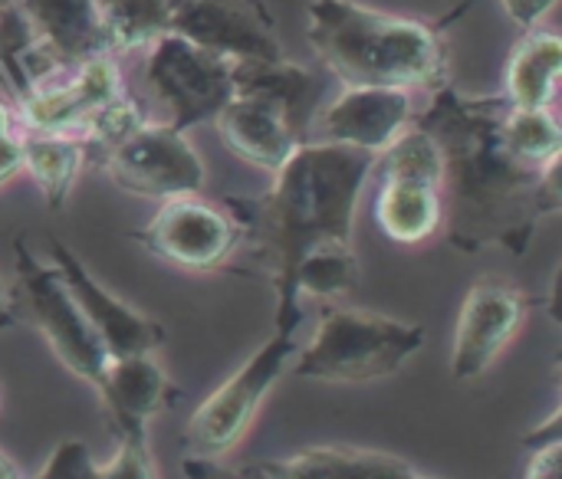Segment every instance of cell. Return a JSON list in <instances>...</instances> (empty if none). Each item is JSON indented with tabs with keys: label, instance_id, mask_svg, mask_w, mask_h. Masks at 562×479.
Instances as JSON below:
<instances>
[{
	"label": "cell",
	"instance_id": "obj_11",
	"mask_svg": "<svg viewBox=\"0 0 562 479\" xmlns=\"http://www.w3.org/2000/svg\"><path fill=\"white\" fill-rule=\"evenodd\" d=\"M125 92L122 76L112 62V53L92 56L76 66H59L23 99L13 112L30 132H56V135H82V128Z\"/></svg>",
	"mask_w": 562,
	"mask_h": 479
},
{
	"label": "cell",
	"instance_id": "obj_23",
	"mask_svg": "<svg viewBox=\"0 0 562 479\" xmlns=\"http://www.w3.org/2000/svg\"><path fill=\"white\" fill-rule=\"evenodd\" d=\"M112 53L151 46L168 33L175 0H95Z\"/></svg>",
	"mask_w": 562,
	"mask_h": 479
},
{
	"label": "cell",
	"instance_id": "obj_10",
	"mask_svg": "<svg viewBox=\"0 0 562 479\" xmlns=\"http://www.w3.org/2000/svg\"><path fill=\"white\" fill-rule=\"evenodd\" d=\"M151 256L181 266V270H224L237 256L240 227L227 214V207H217L211 201H201L194 194L168 197L158 214L132 233Z\"/></svg>",
	"mask_w": 562,
	"mask_h": 479
},
{
	"label": "cell",
	"instance_id": "obj_35",
	"mask_svg": "<svg viewBox=\"0 0 562 479\" xmlns=\"http://www.w3.org/2000/svg\"><path fill=\"white\" fill-rule=\"evenodd\" d=\"M175 3H178V0H175Z\"/></svg>",
	"mask_w": 562,
	"mask_h": 479
},
{
	"label": "cell",
	"instance_id": "obj_4",
	"mask_svg": "<svg viewBox=\"0 0 562 479\" xmlns=\"http://www.w3.org/2000/svg\"><path fill=\"white\" fill-rule=\"evenodd\" d=\"M422 345V326L369 309L323 306L310 345L296 352L293 375L323 385H372L395 375Z\"/></svg>",
	"mask_w": 562,
	"mask_h": 479
},
{
	"label": "cell",
	"instance_id": "obj_13",
	"mask_svg": "<svg viewBox=\"0 0 562 479\" xmlns=\"http://www.w3.org/2000/svg\"><path fill=\"white\" fill-rule=\"evenodd\" d=\"M168 30L227 59L283 56L273 13L263 0H178Z\"/></svg>",
	"mask_w": 562,
	"mask_h": 479
},
{
	"label": "cell",
	"instance_id": "obj_32",
	"mask_svg": "<svg viewBox=\"0 0 562 479\" xmlns=\"http://www.w3.org/2000/svg\"><path fill=\"white\" fill-rule=\"evenodd\" d=\"M10 326H16V312L10 306V293H7V283L0 276V332H7Z\"/></svg>",
	"mask_w": 562,
	"mask_h": 479
},
{
	"label": "cell",
	"instance_id": "obj_28",
	"mask_svg": "<svg viewBox=\"0 0 562 479\" xmlns=\"http://www.w3.org/2000/svg\"><path fill=\"white\" fill-rule=\"evenodd\" d=\"M20 171V132L13 128L10 105L0 102V184Z\"/></svg>",
	"mask_w": 562,
	"mask_h": 479
},
{
	"label": "cell",
	"instance_id": "obj_34",
	"mask_svg": "<svg viewBox=\"0 0 562 479\" xmlns=\"http://www.w3.org/2000/svg\"><path fill=\"white\" fill-rule=\"evenodd\" d=\"M7 3H13V0H0V10H3V7H7Z\"/></svg>",
	"mask_w": 562,
	"mask_h": 479
},
{
	"label": "cell",
	"instance_id": "obj_15",
	"mask_svg": "<svg viewBox=\"0 0 562 479\" xmlns=\"http://www.w3.org/2000/svg\"><path fill=\"white\" fill-rule=\"evenodd\" d=\"M412 125L408 89L362 85L346 89L333 105L319 109L310 122L306 141H329L372 151L375 158Z\"/></svg>",
	"mask_w": 562,
	"mask_h": 479
},
{
	"label": "cell",
	"instance_id": "obj_27",
	"mask_svg": "<svg viewBox=\"0 0 562 479\" xmlns=\"http://www.w3.org/2000/svg\"><path fill=\"white\" fill-rule=\"evenodd\" d=\"M40 479H99V464L82 441H63L43 464Z\"/></svg>",
	"mask_w": 562,
	"mask_h": 479
},
{
	"label": "cell",
	"instance_id": "obj_5",
	"mask_svg": "<svg viewBox=\"0 0 562 479\" xmlns=\"http://www.w3.org/2000/svg\"><path fill=\"white\" fill-rule=\"evenodd\" d=\"M10 306L16 319L30 322L53 355L86 385H95L109 365V352L102 349L99 335L79 312L69 286L56 263L36 260L26 237L13 240V283H10Z\"/></svg>",
	"mask_w": 562,
	"mask_h": 479
},
{
	"label": "cell",
	"instance_id": "obj_20",
	"mask_svg": "<svg viewBox=\"0 0 562 479\" xmlns=\"http://www.w3.org/2000/svg\"><path fill=\"white\" fill-rule=\"evenodd\" d=\"M56 69L59 62H53V56L40 46L20 3H7L0 10V102L16 112L36 82Z\"/></svg>",
	"mask_w": 562,
	"mask_h": 479
},
{
	"label": "cell",
	"instance_id": "obj_7",
	"mask_svg": "<svg viewBox=\"0 0 562 479\" xmlns=\"http://www.w3.org/2000/svg\"><path fill=\"white\" fill-rule=\"evenodd\" d=\"M382 191L375 220L395 243H425L445 224L441 151L422 125H408L379 158Z\"/></svg>",
	"mask_w": 562,
	"mask_h": 479
},
{
	"label": "cell",
	"instance_id": "obj_9",
	"mask_svg": "<svg viewBox=\"0 0 562 479\" xmlns=\"http://www.w3.org/2000/svg\"><path fill=\"white\" fill-rule=\"evenodd\" d=\"M99 161L115 187L151 201L198 194L204 184V161L188 145L184 132L171 125L142 122L119 145L102 151Z\"/></svg>",
	"mask_w": 562,
	"mask_h": 479
},
{
	"label": "cell",
	"instance_id": "obj_14",
	"mask_svg": "<svg viewBox=\"0 0 562 479\" xmlns=\"http://www.w3.org/2000/svg\"><path fill=\"white\" fill-rule=\"evenodd\" d=\"M49 256H53L56 270L63 273V283L69 286L79 312L86 316V322L99 335L102 349L109 352V362L128 358V355H155L165 345L161 322L142 316L138 309H132L128 303H122L109 289H102L63 240L49 237Z\"/></svg>",
	"mask_w": 562,
	"mask_h": 479
},
{
	"label": "cell",
	"instance_id": "obj_12",
	"mask_svg": "<svg viewBox=\"0 0 562 479\" xmlns=\"http://www.w3.org/2000/svg\"><path fill=\"white\" fill-rule=\"evenodd\" d=\"M530 306H533V296L510 286L507 280H497V276L474 280L458 316L451 378L454 381L481 378L497 362V355L510 345V339L520 332Z\"/></svg>",
	"mask_w": 562,
	"mask_h": 479
},
{
	"label": "cell",
	"instance_id": "obj_33",
	"mask_svg": "<svg viewBox=\"0 0 562 479\" xmlns=\"http://www.w3.org/2000/svg\"><path fill=\"white\" fill-rule=\"evenodd\" d=\"M20 477V470H16V464L0 451V479H16Z\"/></svg>",
	"mask_w": 562,
	"mask_h": 479
},
{
	"label": "cell",
	"instance_id": "obj_1",
	"mask_svg": "<svg viewBox=\"0 0 562 479\" xmlns=\"http://www.w3.org/2000/svg\"><path fill=\"white\" fill-rule=\"evenodd\" d=\"M507 95H464L445 82L415 118L441 151V230L461 253L501 247L524 256L540 224L562 210L560 164L530 168L507 148Z\"/></svg>",
	"mask_w": 562,
	"mask_h": 479
},
{
	"label": "cell",
	"instance_id": "obj_24",
	"mask_svg": "<svg viewBox=\"0 0 562 479\" xmlns=\"http://www.w3.org/2000/svg\"><path fill=\"white\" fill-rule=\"evenodd\" d=\"M504 141L530 168H557L562 155V132L550 109L507 105Z\"/></svg>",
	"mask_w": 562,
	"mask_h": 479
},
{
	"label": "cell",
	"instance_id": "obj_19",
	"mask_svg": "<svg viewBox=\"0 0 562 479\" xmlns=\"http://www.w3.org/2000/svg\"><path fill=\"white\" fill-rule=\"evenodd\" d=\"M40 46L59 66H76L112 53L95 0H16Z\"/></svg>",
	"mask_w": 562,
	"mask_h": 479
},
{
	"label": "cell",
	"instance_id": "obj_30",
	"mask_svg": "<svg viewBox=\"0 0 562 479\" xmlns=\"http://www.w3.org/2000/svg\"><path fill=\"white\" fill-rule=\"evenodd\" d=\"M537 454H533V460H530V470H527V477H560V460H562V441H550V444H540V447H533Z\"/></svg>",
	"mask_w": 562,
	"mask_h": 479
},
{
	"label": "cell",
	"instance_id": "obj_31",
	"mask_svg": "<svg viewBox=\"0 0 562 479\" xmlns=\"http://www.w3.org/2000/svg\"><path fill=\"white\" fill-rule=\"evenodd\" d=\"M550 441H562L560 434V411L557 414H550V421H547V427H537V434L527 441L530 447H540V444H550Z\"/></svg>",
	"mask_w": 562,
	"mask_h": 479
},
{
	"label": "cell",
	"instance_id": "obj_18",
	"mask_svg": "<svg viewBox=\"0 0 562 479\" xmlns=\"http://www.w3.org/2000/svg\"><path fill=\"white\" fill-rule=\"evenodd\" d=\"M221 141L247 164L277 171L296 148L300 138L286 125L283 112L260 95H231L214 115Z\"/></svg>",
	"mask_w": 562,
	"mask_h": 479
},
{
	"label": "cell",
	"instance_id": "obj_16",
	"mask_svg": "<svg viewBox=\"0 0 562 479\" xmlns=\"http://www.w3.org/2000/svg\"><path fill=\"white\" fill-rule=\"evenodd\" d=\"M92 388L99 391L109 431L119 441L148 437V421L178 401V388L151 355L112 358Z\"/></svg>",
	"mask_w": 562,
	"mask_h": 479
},
{
	"label": "cell",
	"instance_id": "obj_17",
	"mask_svg": "<svg viewBox=\"0 0 562 479\" xmlns=\"http://www.w3.org/2000/svg\"><path fill=\"white\" fill-rule=\"evenodd\" d=\"M234 95H260L273 102L300 145L310 138V122L323 109L326 69L277 59H234Z\"/></svg>",
	"mask_w": 562,
	"mask_h": 479
},
{
	"label": "cell",
	"instance_id": "obj_22",
	"mask_svg": "<svg viewBox=\"0 0 562 479\" xmlns=\"http://www.w3.org/2000/svg\"><path fill=\"white\" fill-rule=\"evenodd\" d=\"M86 161V145L76 135L56 132H20V168H26L49 210H59L76 184Z\"/></svg>",
	"mask_w": 562,
	"mask_h": 479
},
{
	"label": "cell",
	"instance_id": "obj_2",
	"mask_svg": "<svg viewBox=\"0 0 562 479\" xmlns=\"http://www.w3.org/2000/svg\"><path fill=\"white\" fill-rule=\"evenodd\" d=\"M375 168V155L349 145L303 141L277 171L270 191L257 197H224L240 227L237 253L260 270L277 293V329L296 332L303 322L296 270L313 253L352 247L359 194Z\"/></svg>",
	"mask_w": 562,
	"mask_h": 479
},
{
	"label": "cell",
	"instance_id": "obj_8",
	"mask_svg": "<svg viewBox=\"0 0 562 479\" xmlns=\"http://www.w3.org/2000/svg\"><path fill=\"white\" fill-rule=\"evenodd\" d=\"M234 59L178 33H161L148 53V85L171 109V128L188 132L214 118L234 95Z\"/></svg>",
	"mask_w": 562,
	"mask_h": 479
},
{
	"label": "cell",
	"instance_id": "obj_26",
	"mask_svg": "<svg viewBox=\"0 0 562 479\" xmlns=\"http://www.w3.org/2000/svg\"><path fill=\"white\" fill-rule=\"evenodd\" d=\"M155 457L148 437H122L115 457L99 467V479H155Z\"/></svg>",
	"mask_w": 562,
	"mask_h": 479
},
{
	"label": "cell",
	"instance_id": "obj_3",
	"mask_svg": "<svg viewBox=\"0 0 562 479\" xmlns=\"http://www.w3.org/2000/svg\"><path fill=\"white\" fill-rule=\"evenodd\" d=\"M306 39L319 66L346 89H441L448 46L441 30L422 20L372 10L356 0H310Z\"/></svg>",
	"mask_w": 562,
	"mask_h": 479
},
{
	"label": "cell",
	"instance_id": "obj_25",
	"mask_svg": "<svg viewBox=\"0 0 562 479\" xmlns=\"http://www.w3.org/2000/svg\"><path fill=\"white\" fill-rule=\"evenodd\" d=\"M356 283H359V260L352 247H333V250L313 253L310 260L300 263L296 280H293L300 299L303 296H316V299L342 296L356 289Z\"/></svg>",
	"mask_w": 562,
	"mask_h": 479
},
{
	"label": "cell",
	"instance_id": "obj_29",
	"mask_svg": "<svg viewBox=\"0 0 562 479\" xmlns=\"http://www.w3.org/2000/svg\"><path fill=\"white\" fill-rule=\"evenodd\" d=\"M501 3H504L507 16H510L517 26H524V30L537 26V23L557 7V0H501Z\"/></svg>",
	"mask_w": 562,
	"mask_h": 479
},
{
	"label": "cell",
	"instance_id": "obj_21",
	"mask_svg": "<svg viewBox=\"0 0 562 479\" xmlns=\"http://www.w3.org/2000/svg\"><path fill=\"white\" fill-rule=\"evenodd\" d=\"M562 69V39L557 33H530L517 43L504 76V95L510 105L550 109Z\"/></svg>",
	"mask_w": 562,
	"mask_h": 479
},
{
	"label": "cell",
	"instance_id": "obj_6",
	"mask_svg": "<svg viewBox=\"0 0 562 479\" xmlns=\"http://www.w3.org/2000/svg\"><path fill=\"white\" fill-rule=\"evenodd\" d=\"M293 355H296V332L277 329L221 388H214L184 424L188 457H207V460L227 457L250 431L267 395L290 368Z\"/></svg>",
	"mask_w": 562,
	"mask_h": 479
}]
</instances>
